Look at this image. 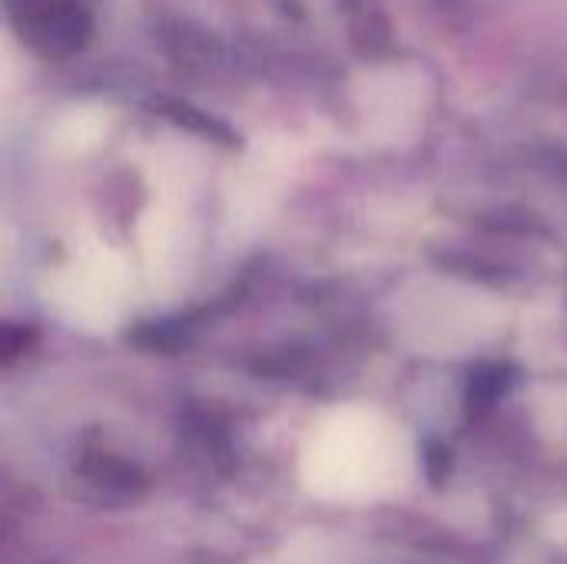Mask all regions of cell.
<instances>
[{
  "mask_svg": "<svg viewBox=\"0 0 567 564\" xmlns=\"http://www.w3.org/2000/svg\"><path fill=\"white\" fill-rule=\"evenodd\" d=\"M322 482L339 495H375L402 479L405 449L382 419L369 412L346 416L322 442Z\"/></svg>",
  "mask_w": 567,
  "mask_h": 564,
  "instance_id": "obj_1",
  "label": "cell"
},
{
  "mask_svg": "<svg viewBox=\"0 0 567 564\" xmlns=\"http://www.w3.org/2000/svg\"><path fill=\"white\" fill-rule=\"evenodd\" d=\"M17 33L43 57H70L90 37L80 0H10Z\"/></svg>",
  "mask_w": 567,
  "mask_h": 564,
  "instance_id": "obj_3",
  "label": "cell"
},
{
  "mask_svg": "<svg viewBox=\"0 0 567 564\" xmlns=\"http://www.w3.org/2000/svg\"><path fill=\"white\" fill-rule=\"evenodd\" d=\"M20 346H23V332L0 326V359H10V356H17V352H20Z\"/></svg>",
  "mask_w": 567,
  "mask_h": 564,
  "instance_id": "obj_4",
  "label": "cell"
},
{
  "mask_svg": "<svg viewBox=\"0 0 567 564\" xmlns=\"http://www.w3.org/2000/svg\"><path fill=\"white\" fill-rule=\"evenodd\" d=\"M495 326V309L485 296L458 286H429L415 312L412 329L422 336L429 352H458L485 339Z\"/></svg>",
  "mask_w": 567,
  "mask_h": 564,
  "instance_id": "obj_2",
  "label": "cell"
}]
</instances>
